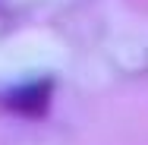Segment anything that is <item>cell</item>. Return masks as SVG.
Instances as JSON below:
<instances>
[]
</instances>
